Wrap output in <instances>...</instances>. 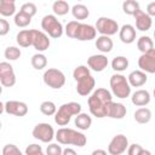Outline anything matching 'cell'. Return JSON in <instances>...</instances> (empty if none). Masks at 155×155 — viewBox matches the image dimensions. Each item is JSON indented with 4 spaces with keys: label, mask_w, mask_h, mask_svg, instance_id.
<instances>
[{
    "label": "cell",
    "mask_w": 155,
    "mask_h": 155,
    "mask_svg": "<svg viewBox=\"0 0 155 155\" xmlns=\"http://www.w3.org/2000/svg\"><path fill=\"white\" fill-rule=\"evenodd\" d=\"M111 93L107 88L99 87L92 92V94L87 99L90 113L96 117H107L108 115V107L113 102Z\"/></svg>",
    "instance_id": "1"
},
{
    "label": "cell",
    "mask_w": 155,
    "mask_h": 155,
    "mask_svg": "<svg viewBox=\"0 0 155 155\" xmlns=\"http://www.w3.org/2000/svg\"><path fill=\"white\" fill-rule=\"evenodd\" d=\"M56 139L59 144L64 145H75V147H84L87 143V138L84 133L68 128V127H62L56 132Z\"/></svg>",
    "instance_id": "2"
},
{
    "label": "cell",
    "mask_w": 155,
    "mask_h": 155,
    "mask_svg": "<svg viewBox=\"0 0 155 155\" xmlns=\"http://www.w3.org/2000/svg\"><path fill=\"white\" fill-rule=\"evenodd\" d=\"M81 113V104L76 103V102H69V103H64L62 104L56 115H54V122L58 126H65L69 124L71 116H76Z\"/></svg>",
    "instance_id": "3"
},
{
    "label": "cell",
    "mask_w": 155,
    "mask_h": 155,
    "mask_svg": "<svg viewBox=\"0 0 155 155\" xmlns=\"http://www.w3.org/2000/svg\"><path fill=\"white\" fill-rule=\"evenodd\" d=\"M110 88L114 96L117 98H127L131 94V85L128 84V80L125 75L122 74H114L110 76Z\"/></svg>",
    "instance_id": "4"
},
{
    "label": "cell",
    "mask_w": 155,
    "mask_h": 155,
    "mask_svg": "<svg viewBox=\"0 0 155 155\" xmlns=\"http://www.w3.org/2000/svg\"><path fill=\"white\" fill-rule=\"evenodd\" d=\"M41 28L46 34H48L51 38L58 39L63 35V25L62 23L57 19L54 15H46L41 19Z\"/></svg>",
    "instance_id": "5"
},
{
    "label": "cell",
    "mask_w": 155,
    "mask_h": 155,
    "mask_svg": "<svg viewBox=\"0 0 155 155\" xmlns=\"http://www.w3.org/2000/svg\"><path fill=\"white\" fill-rule=\"evenodd\" d=\"M42 79H44L45 85L54 90L62 88L65 84V75L63 74V71L56 68H48L47 70H45Z\"/></svg>",
    "instance_id": "6"
},
{
    "label": "cell",
    "mask_w": 155,
    "mask_h": 155,
    "mask_svg": "<svg viewBox=\"0 0 155 155\" xmlns=\"http://www.w3.org/2000/svg\"><path fill=\"white\" fill-rule=\"evenodd\" d=\"M94 28L101 35H105V36H111L120 30L117 22L109 17H99L96 22Z\"/></svg>",
    "instance_id": "7"
},
{
    "label": "cell",
    "mask_w": 155,
    "mask_h": 155,
    "mask_svg": "<svg viewBox=\"0 0 155 155\" xmlns=\"http://www.w3.org/2000/svg\"><path fill=\"white\" fill-rule=\"evenodd\" d=\"M31 134L35 139H38L42 143H50L53 138H56L53 127L47 122H40V124L35 125Z\"/></svg>",
    "instance_id": "8"
},
{
    "label": "cell",
    "mask_w": 155,
    "mask_h": 155,
    "mask_svg": "<svg viewBox=\"0 0 155 155\" xmlns=\"http://www.w3.org/2000/svg\"><path fill=\"white\" fill-rule=\"evenodd\" d=\"M128 139L124 134H116L113 137L108 145V153L110 155H121L128 149Z\"/></svg>",
    "instance_id": "9"
},
{
    "label": "cell",
    "mask_w": 155,
    "mask_h": 155,
    "mask_svg": "<svg viewBox=\"0 0 155 155\" xmlns=\"http://www.w3.org/2000/svg\"><path fill=\"white\" fill-rule=\"evenodd\" d=\"M0 82L4 87H12L16 84V75L13 67L8 62L0 63Z\"/></svg>",
    "instance_id": "10"
},
{
    "label": "cell",
    "mask_w": 155,
    "mask_h": 155,
    "mask_svg": "<svg viewBox=\"0 0 155 155\" xmlns=\"http://www.w3.org/2000/svg\"><path fill=\"white\" fill-rule=\"evenodd\" d=\"M138 67L139 70L144 73L155 74V48L140 54V57L138 58Z\"/></svg>",
    "instance_id": "11"
},
{
    "label": "cell",
    "mask_w": 155,
    "mask_h": 155,
    "mask_svg": "<svg viewBox=\"0 0 155 155\" xmlns=\"http://www.w3.org/2000/svg\"><path fill=\"white\" fill-rule=\"evenodd\" d=\"M1 107L5 113L15 116H24L28 113V105L19 101H7Z\"/></svg>",
    "instance_id": "12"
},
{
    "label": "cell",
    "mask_w": 155,
    "mask_h": 155,
    "mask_svg": "<svg viewBox=\"0 0 155 155\" xmlns=\"http://www.w3.org/2000/svg\"><path fill=\"white\" fill-rule=\"evenodd\" d=\"M96 35H97V30L93 25L79 23V27L76 29L74 39L79 40V41H90V40L96 39Z\"/></svg>",
    "instance_id": "13"
},
{
    "label": "cell",
    "mask_w": 155,
    "mask_h": 155,
    "mask_svg": "<svg viewBox=\"0 0 155 155\" xmlns=\"http://www.w3.org/2000/svg\"><path fill=\"white\" fill-rule=\"evenodd\" d=\"M33 46L39 53L46 51L50 47V39L45 31L33 29Z\"/></svg>",
    "instance_id": "14"
},
{
    "label": "cell",
    "mask_w": 155,
    "mask_h": 155,
    "mask_svg": "<svg viewBox=\"0 0 155 155\" xmlns=\"http://www.w3.org/2000/svg\"><path fill=\"white\" fill-rule=\"evenodd\" d=\"M108 58L105 54L101 53V54H92L91 57H88L87 59V65L91 70L93 71H103L107 67H108Z\"/></svg>",
    "instance_id": "15"
},
{
    "label": "cell",
    "mask_w": 155,
    "mask_h": 155,
    "mask_svg": "<svg viewBox=\"0 0 155 155\" xmlns=\"http://www.w3.org/2000/svg\"><path fill=\"white\" fill-rule=\"evenodd\" d=\"M94 86H96V80L92 75H90L76 82V92L80 96H88L92 94Z\"/></svg>",
    "instance_id": "16"
},
{
    "label": "cell",
    "mask_w": 155,
    "mask_h": 155,
    "mask_svg": "<svg viewBox=\"0 0 155 155\" xmlns=\"http://www.w3.org/2000/svg\"><path fill=\"white\" fill-rule=\"evenodd\" d=\"M134 19H136V27L138 30L140 31H147L151 28V24H153V19L151 17L144 12V11H138L136 15H134Z\"/></svg>",
    "instance_id": "17"
},
{
    "label": "cell",
    "mask_w": 155,
    "mask_h": 155,
    "mask_svg": "<svg viewBox=\"0 0 155 155\" xmlns=\"http://www.w3.org/2000/svg\"><path fill=\"white\" fill-rule=\"evenodd\" d=\"M137 33L132 24H124L119 30V38L124 44H132L136 40Z\"/></svg>",
    "instance_id": "18"
},
{
    "label": "cell",
    "mask_w": 155,
    "mask_h": 155,
    "mask_svg": "<svg viewBox=\"0 0 155 155\" xmlns=\"http://www.w3.org/2000/svg\"><path fill=\"white\" fill-rule=\"evenodd\" d=\"M126 107L122 104V103H116V102H111L108 107V117H111V119H124L126 116Z\"/></svg>",
    "instance_id": "19"
},
{
    "label": "cell",
    "mask_w": 155,
    "mask_h": 155,
    "mask_svg": "<svg viewBox=\"0 0 155 155\" xmlns=\"http://www.w3.org/2000/svg\"><path fill=\"white\" fill-rule=\"evenodd\" d=\"M127 80H128V84L131 85V87H140L147 82L148 76H147V73H144L142 70H133L128 74Z\"/></svg>",
    "instance_id": "20"
},
{
    "label": "cell",
    "mask_w": 155,
    "mask_h": 155,
    "mask_svg": "<svg viewBox=\"0 0 155 155\" xmlns=\"http://www.w3.org/2000/svg\"><path fill=\"white\" fill-rule=\"evenodd\" d=\"M150 93L147 90H137L132 93L131 101L136 107H145L150 103Z\"/></svg>",
    "instance_id": "21"
},
{
    "label": "cell",
    "mask_w": 155,
    "mask_h": 155,
    "mask_svg": "<svg viewBox=\"0 0 155 155\" xmlns=\"http://www.w3.org/2000/svg\"><path fill=\"white\" fill-rule=\"evenodd\" d=\"M16 41L21 47L33 46V29H23V30H21L16 36Z\"/></svg>",
    "instance_id": "22"
},
{
    "label": "cell",
    "mask_w": 155,
    "mask_h": 155,
    "mask_svg": "<svg viewBox=\"0 0 155 155\" xmlns=\"http://www.w3.org/2000/svg\"><path fill=\"white\" fill-rule=\"evenodd\" d=\"M114 42L110 39V36H105V35H101L96 39V47L98 51H101L102 53H108L113 50Z\"/></svg>",
    "instance_id": "23"
},
{
    "label": "cell",
    "mask_w": 155,
    "mask_h": 155,
    "mask_svg": "<svg viewBox=\"0 0 155 155\" xmlns=\"http://www.w3.org/2000/svg\"><path fill=\"white\" fill-rule=\"evenodd\" d=\"M75 126L81 130V131H86L91 127L92 125V117L90 115H87L86 113H80L79 115L75 116Z\"/></svg>",
    "instance_id": "24"
},
{
    "label": "cell",
    "mask_w": 155,
    "mask_h": 155,
    "mask_svg": "<svg viewBox=\"0 0 155 155\" xmlns=\"http://www.w3.org/2000/svg\"><path fill=\"white\" fill-rule=\"evenodd\" d=\"M16 13V2L13 0L0 1V15L2 17H10Z\"/></svg>",
    "instance_id": "25"
},
{
    "label": "cell",
    "mask_w": 155,
    "mask_h": 155,
    "mask_svg": "<svg viewBox=\"0 0 155 155\" xmlns=\"http://www.w3.org/2000/svg\"><path fill=\"white\" fill-rule=\"evenodd\" d=\"M133 117H134L136 122H138V124H148L151 120V111L149 108L142 107L134 111Z\"/></svg>",
    "instance_id": "26"
},
{
    "label": "cell",
    "mask_w": 155,
    "mask_h": 155,
    "mask_svg": "<svg viewBox=\"0 0 155 155\" xmlns=\"http://www.w3.org/2000/svg\"><path fill=\"white\" fill-rule=\"evenodd\" d=\"M71 13H73L74 18L78 21L86 19L90 16V11H88L87 6H85L84 4H75L71 7Z\"/></svg>",
    "instance_id": "27"
},
{
    "label": "cell",
    "mask_w": 155,
    "mask_h": 155,
    "mask_svg": "<svg viewBox=\"0 0 155 155\" xmlns=\"http://www.w3.org/2000/svg\"><path fill=\"white\" fill-rule=\"evenodd\" d=\"M137 47L142 53H147L154 48V41L147 35H142L137 41Z\"/></svg>",
    "instance_id": "28"
},
{
    "label": "cell",
    "mask_w": 155,
    "mask_h": 155,
    "mask_svg": "<svg viewBox=\"0 0 155 155\" xmlns=\"http://www.w3.org/2000/svg\"><path fill=\"white\" fill-rule=\"evenodd\" d=\"M122 11L126 13V15H130V16H133L140 11V6H139V2L138 1H134V0H126L122 2Z\"/></svg>",
    "instance_id": "29"
},
{
    "label": "cell",
    "mask_w": 155,
    "mask_h": 155,
    "mask_svg": "<svg viewBox=\"0 0 155 155\" xmlns=\"http://www.w3.org/2000/svg\"><path fill=\"white\" fill-rule=\"evenodd\" d=\"M111 68L115 71H124L128 68V59L125 56H117L111 61Z\"/></svg>",
    "instance_id": "30"
},
{
    "label": "cell",
    "mask_w": 155,
    "mask_h": 155,
    "mask_svg": "<svg viewBox=\"0 0 155 155\" xmlns=\"http://www.w3.org/2000/svg\"><path fill=\"white\" fill-rule=\"evenodd\" d=\"M52 10H53L54 15H57V16H64V15H67V13L69 12L70 6H69V4H68L67 1H64V0H57V1L53 2Z\"/></svg>",
    "instance_id": "31"
},
{
    "label": "cell",
    "mask_w": 155,
    "mask_h": 155,
    "mask_svg": "<svg viewBox=\"0 0 155 155\" xmlns=\"http://www.w3.org/2000/svg\"><path fill=\"white\" fill-rule=\"evenodd\" d=\"M31 65L34 69L36 70H41L44 68H46L47 65V58L44 53H35L33 57H31Z\"/></svg>",
    "instance_id": "32"
},
{
    "label": "cell",
    "mask_w": 155,
    "mask_h": 155,
    "mask_svg": "<svg viewBox=\"0 0 155 155\" xmlns=\"http://www.w3.org/2000/svg\"><path fill=\"white\" fill-rule=\"evenodd\" d=\"M40 111L46 115V116H51V115H56L57 113V107L53 102L51 101H45L40 104Z\"/></svg>",
    "instance_id": "33"
},
{
    "label": "cell",
    "mask_w": 155,
    "mask_h": 155,
    "mask_svg": "<svg viewBox=\"0 0 155 155\" xmlns=\"http://www.w3.org/2000/svg\"><path fill=\"white\" fill-rule=\"evenodd\" d=\"M13 21H15V24H16L17 27H19V28H24V27H27V25L30 24V22H31V17H29V16H27L25 13H23V12L19 11V12H17V13L15 15Z\"/></svg>",
    "instance_id": "34"
},
{
    "label": "cell",
    "mask_w": 155,
    "mask_h": 155,
    "mask_svg": "<svg viewBox=\"0 0 155 155\" xmlns=\"http://www.w3.org/2000/svg\"><path fill=\"white\" fill-rule=\"evenodd\" d=\"M21 54H22L21 50L16 46H8L5 48V52H4V56L7 61H17L21 57Z\"/></svg>",
    "instance_id": "35"
},
{
    "label": "cell",
    "mask_w": 155,
    "mask_h": 155,
    "mask_svg": "<svg viewBox=\"0 0 155 155\" xmlns=\"http://www.w3.org/2000/svg\"><path fill=\"white\" fill-rule=\"evenodd\" d=\"M90 75H91L90 74V68H87L86 65H79L73 71V78L75 79L76 82L80 81V80H82L86 76H90Z\"/></svg>",
    "instance_id": "36"
},
{
    "label": "cell",
    "mask_w": 155,
    "mask_h": 155,
    "mask_svg": "<svg viewBox=\"0 0 155 155\" xmlns=\"http://www.w3.org/2000/svg\"><path fill=\"white\" fill-rule=\"evenodd\" d=\"M19 11L23 12V13H25V15L29 16V17H33L34 15H36L38 8H36V5H35L34 2H24V4L21 6V10H19Z\"/></svg>",
    "instance_id": "37"
},
{
    "label": "cell",
    "mask_w": 155,
    "mask_h": 155,
    "mask_svg": "<svg viewBox=\"0 0 155 155\" xmlns=\"http://www.w3.org/2000/svg\"><path fill=\"white\" fill-rule=\"evenodd\" d=\"M79 21H70V22H68L67 23V25H65V34H67V36H69V38H71V39H74V36H75V33H76V29H78V27H79Z\"/></svg>",
    "instance_id": "38"
},
{
    "label": "cell",
    "mask_w": 155,
    "mask_h": 155,
    "mask_svg": "<svg viewBox=\"0 0 155 155\" xmlns=\"http://www.w3.org/2000/svg\"><path fill=\"white\" fill-rule=\"evenodd\" d=\"M2 155H23L22 151L15 144H6L2 148Z\"/></svg>",
    "instance_id": "39"
},
{
    "label": "cell",
    "mask_w": 155,
    "mask_h": 155,
    "mask_svg": "<svg viewBox=\"0 0 155 155\" xmlns=\"http://www.w3.org/2000/svg\"><path fill=\"white\" fill-rule=\"evenodd\" d=\"M46 155H63V149L57 143H51L46 148Z\"/></svg>",
    "instance_id": "40"
},
{
    "label": "cell",
    "mask_w": 155,
    "mask_h": 155,
    "mask_svg": "<svg viewBox=\"0 0 155 155\" xmlns=\"http://www.w3.org/2000/svg\"><path fill=\"white\" fill-rule=\"evenodd\" d=\"M42 153V148L39 144H29L25 148V155H38Z\"/></svg>",
    "instance_id": "41"
},
{
    "label": "cell",
    "mask_w": 155,
    "mask_h": 155,
    "mask_svg": "<svg viewBox=\"0 0 155 155\" xmlns=\"http://www.w3.org/2000/svg\"><path fill=\"white\" fill-rule=\"evenodd\" d=\"M142 151H143V148L137 143H133V144L128 145V149H127L128 155H140Z\"/></svg>",
    "instance_id": "42"
},
{
    "label": "cell",
    "mask_w": 155,
    "mask_h": 155,
    "mask_svg": "<svg viewBox=\"0 0 155 155\" xmlns=\"http://www.w3.org/2000/svg\"><path fill=\"white\" fill-rule=\"evenodd\" d=\"M8 31H10V23L6 19L0 18V35L5 36Z\"/></svg>",
    "instance_id": "43"
},
{
    "label": "cell",
    "mask_w": 155,
    "mask_h": 155,
    "mask_svg": "<svg viewBox=\"0 0 155 155\" xmlns=\"http://www.w3.org/2000/svg\"><path fill=\"white\" fill-rule=\"evenodd\" d=\"M147 13L150 17H155V1H151L147 6Z\"/></svg>",
    "instance_id": "44"
},
{
    "label": "cell",
    "mask_w": 155,
    "mask_h": 155,
    "mask_svg": "<svg viewBox=\"0 0 155 155\" xmlns=\"http://www.w3.org/2000/svg\"><path fill=\"white\" fill-rule=\"evenodd\" d=\"M63 155H78V154H76V151L74 149L65 148V149H63Z\"/></svg>",
    "instance_id": "45"
},
{
    "label": "cell",
    "mask_w": 155,
    "mask_h": 155,
    "mask_svg": "<svg viewBox=\"0 0 155 155\" xmlns=\"http://www.w3.org/2000/svg\"><path fill=\"white\" fill-rule=\"evenodd\" d=\"M91 155H108V154H107V151L103 150V149H96V150L92 151Z\"/></svg>",
    "instance_id": "46"
},
{
    "label": "cell",
    "mask_w": 155,
    "mask_h": 155,
    "mask_svg": "<svg viewBox=\"0 0 155 155\" xmlns=\"http://www.w3.org/2000/svg\"><path fill=\"white\" fill-rule=\"evenodd\" d=\"M140 155H151V153H150L149 150H145V149H143V151L140 153Z\"/></svg>",
    "instance_id": "47"
},
{
    "label": "cell",
    "mask_w": 155,
    "mask_h": 155,
    "mask_svg": "<svg viewBox=\"0 0 155 155\" xmlns=\"http://www.w3.org/2000/svg\"><path fill=\"white\" fill-rule=\"evenodd\" d=\"M153 94H154V97H155V88H154V92H153Z\"/></svg>",
    "instance_id": "48"
},
{
    "label": "cell",
    "mask_w": 155,
    "mask_h": 155,
    "mask_svg": "<svg viewBox=\"0 0 155 155\" xmlns=\"http://www.w3.org/2000/svg\"><path fill=\"white\" fill-rule=\"evenodd\" d=\"M38 155H44V154H42V153H40V154H38Z\"/></svg>",
    "instance_id": "49"
},
{
    "label": "cell",
    "mask_w": 155,
    "mask_h": 155,
    "mask_svg": "<svg viewBox=\"0 0 155 155\" xmlns=\"http://www.w3.org/2000/svg\"><path fill=\"white\" fill-rule=\"evenodd\" d=\"M154 39H155V30H154Z\"/></svg>",
    "instance_id": "50"
}]
</instances>
